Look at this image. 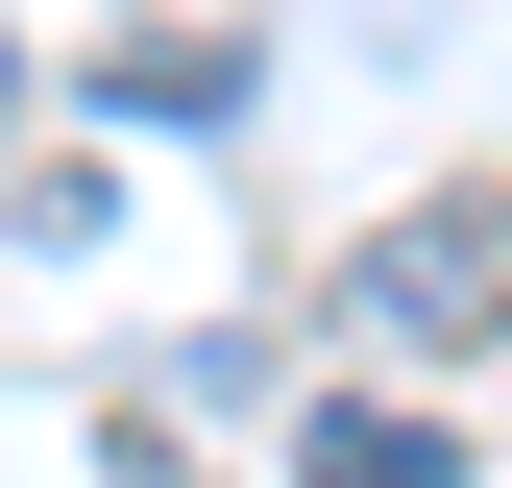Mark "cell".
<instances>
[{"mask_svg":"<svg viewBox=\"0 0 512 488\" xmlns=\"http://www.w3.org/2000/svg\"><path fill=\"white\" fill-rule=\"evenodd\" d=\"M366 318H391V342H488V318H512V196L391 220V244H366Z\"/></svg>","mask_w":512,"mask_h":488,"instance_id":"1","label":"cell"},{"mask_svg":"<svg viewBox=\"0 0 512 488\" xmlns=\"http://www.w3.org/2000/svg\"><path fill=\"white\" fill-rule=\"evenodd\" d=\"M293 488H464V440L391 415V391H342V415H293Z\"/></svg>","mask_w":512,"mask_h":488,"instance_id":"2","label":"cell"},{"mask_svg":"<svg viewBox=\"0 0 512 488\" xmlns=\"http://www.w3.org/2000/svg\"><path fill=\"white\" fill-rule=\"evenodd\" d=\"M0 122H25V74H0Z\"/></svg>","mask_w":512,"mask_h":488,"instance_id":"3","label":"cell"}]
</instances>
